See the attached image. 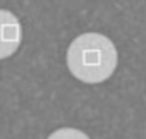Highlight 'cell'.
Returning a JSON list of instances; mask_svg holds the SVG:
<instances>
[{
  "instance_id": "cell-1",
  "label": "cell",
  "mask_w": 146,
  "mask_h": 139,
  "mask_svg": "<svg viewBox=\"0 0 146 139\" xmlns=\"http://www.w3.org/2000/svg\"><path fill=\"white\" fill-rule=\"evenodd\" d=\"M67 67L83 83H102L117 67V50L110 38L100 33H84L70 43L67 50Z\"/></svg>"
},
{
  "instance_id": "cell-2",
  "label": "cell",
  "mask_w": 146,
  "mask_h": 139,
  "mask_svg": "<svg viewBox=\"0 0 146 139\" xmlns=\"http://www.w3.org/2000/svg\"><path fill=\"white\" fill-rule=\"evenodd\" d=\"M0 17H2V48H0V57L7 58L11 53L17 50V45L21 41V28L14 14H11L5 9L0 12Z\"/></svg>"
},
{
  "instance_id": "cell-3",
  "label": "cell",
  "mask_w": 146,
  "mask_h": 139,
  "mask_svg": "<svg viewBox=\"0 0 146 139\" xmlns=\"http://www.w3.org/2000/svg\"><path fill=\"white\" fill-rule=\"evenodd\" d=\"M48 139H90V137H88L83 130L70 129V127H64V129H58V130L52 132Z\"/></svg>"
}]
</instances>
